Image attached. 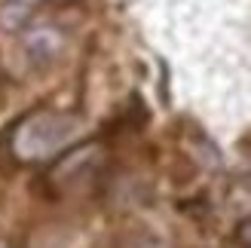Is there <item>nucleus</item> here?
Masks as SVG:
<instances>
[{"label": "nucleus", "mask_w": 251, "mask_h": 248, "mask_svg": "<svg viewBox=\"0 0 251 248\" xmlns=\"http://www.w3.org/2000/svg\"><path fill=\"white\" fill-rule=\"evenodd\" d=\"M86 120L77 110L61 107H34L22 114L6 132V153L16 166L37 169L52 166L83 138Z\"/></svg>", "instance_id": "obj_1"}, {"label": "nucleus", "mask_w": 251, "mask_h": 248, "mask_svg": "<svg viewBox=\"0 0 251 248\" xmlns=\"http://www.w3.org/2000/svg\"><path fill=\"white\" fill-rule=\"evenodd\" d=\"M104 166V144L101 141H86V144H74L68 153H61L52 169L46 175L49 193L55 196H68L74 190H83L89 181H95V175Z\"/></svg>", "instance_id": "obj_2"}, {"label": "nucleus", "mask_w": 251, "mask_h": 248, "mask_svg": "<svg viewBox=\"0 0 251 248\" xmlns=\"http://www.w3.org/2000/svg\"><path fill=\"white\" fill-rule=\"evenodd\" d=\"M65 52V34L58 31V25H28L22 31V55L28 61V68L43 71L55 65Z\"/></svg>", "instance_id": "obj_3"}, {"label": "nucleus", "mask_w": 251, "mask_h": 248, "mask_svg": "<svg viewBox=\"0 0 251 248\" xmlns=\"http://www.w3.org/2000/svg\"><path fill=\"white\" fill-rule=\"evenodd\" d=\"M43 3L46 0H6V3L0 6V25H3L6 31H19L31 22V16Z\"/></svg>", "instance_id": "obj_4"}, {"label": "nucleus", "mask_w": 251, "mask_h": 248, "mask_svg": "<svg viewBox=\"0 0 251 248\" xmlns=\"http://www.w3.org/2000/svg\"><path fill=\"white\" fill-rule=\"evenodd\" d=\"M239 242H242V248H251V218L242 221V227H239Z\"/></svg>", "instance_id": "obj_5"}, {"label": "nucleus", "mask_w": 251, "mask_h": 248, "mask_svg": "<svg viewBox=\"0 0 251 248\" xmlns=\"http://www.w3.org/2000/svg\"><path fill=\"white\" fill-rule=\"evenodd\" d=\"M0 248H9V245H3V242H0Z\"/></svg>", "instance_id": "obj_6"}]
</instances>
